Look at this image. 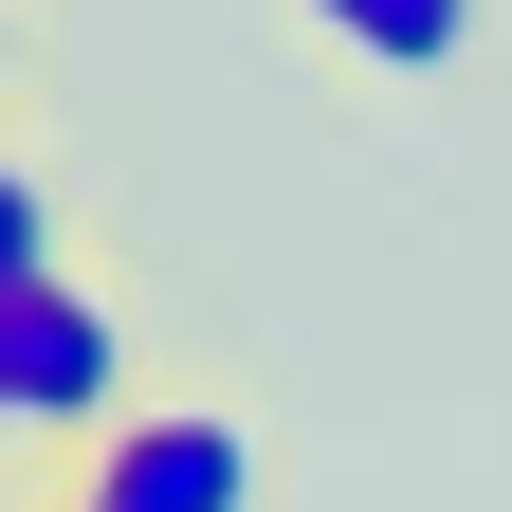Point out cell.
<instances>
[{"label": "cell", "mask_w": 512, "mask_h": 512, "mask_svg": "<svg viewBox=\"0 0 512 512\" xmlns=\"http://www.w3.org/2000/svg\"><path fill=\"white\" fill-rule=\"evenodd\" d=\"M0 421H19V439H110L128 421V348H110V311L74 275L0 293Z\"/></svg>", "instance_id": "cell-1"}, {"label": "cell", "mask_w": 512, "mask_h": 512, "mask_svg": "<svg viewBox=\"0 0 512 512\" xmlns=\"http://www.w3.org/2000/svg\"><path fill=\"white\" fill-rule=\"evenodd\" d=\"M74 512H256V439H238L220 403H128V421L92 439Z\"/></svg>", "instance_id": "cell-2"}, {"label": "cell", "mask_w": 512, "mask_h": 512, "mask_svg": "<svg viewBox=\"0 0 512 512\" xmlns=\"http://www.w3.org/2000/svg\"><path fill=\"white\" fill-rule=\"evenodd\" d=\"M311 37H348L366 74H458L476 55V0H293Z\"/></svg>", "instance_id": "cell-3"}, {"label": "cell", "mask_w": 512, "mask_h": 512, "mask_svg": "<svg viewBox=\"0 0 512 512\" xmlns=\"http://www.w3.org/2000/svg\"><path fill=\"white\" fill-rule=\"evenodd\" d=\"M19 275H55V183H37V147H0V293Z\"/></svg>", "instance_id": "cell-4"}]
</instances>
